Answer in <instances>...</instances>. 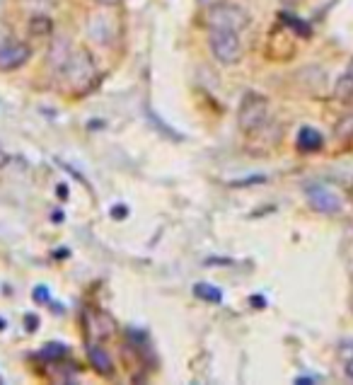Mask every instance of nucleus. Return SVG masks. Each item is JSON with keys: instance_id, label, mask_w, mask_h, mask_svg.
<instances>
[{"instance_id": "18", "label": "nucleus", "mask_w": 353, "mask_h": 385, "mask_svg": "<svg viewBox=\"0 0 353 385\" xmlns=\"http://www.w3.org/2000/svg\"><path fill=\"white\" fill-rule=\"evenodd\" d=\"M34 301H42V303H47V288H44V286L34 288Z\"/></svg>"}, {"instance_id": "4", "label": "nucleus", "mask_w": 353, "mask_h": 385, "mask_svg": "<svg viewBox=\"0 0 353 385\" xmlns=\"http://www.w3.org/2000/svg\"><path fill=\"white\" fill-rule=\"evenodd\" d=\"M208 44H210V51H213V56L223 66H235V64H240V61H242L244 49H242L240 34H237V32L210 30Z\"/></svg>"}, {"instance_id": "16", "label": "nucleus", "mask_w": 353, "mask_h": 385, "mask_svg": "<svg viewBox=\"0 0 353 385\" xmlns=\"http://www.w3.org/2000/svg\"><path fill=\"white\" fill-rule=\"evenodd\" d=\"M10 42H15V32H13V27H10V22L0 20V49H5Z\"/></svg>"}, {"instance_id": "23", "label": "nucleus", "mask_w": 353, "mask_h": 385, "mask_svg": "<svg viewBox=\"0 0 353 385\" xmlns=\"http://www.w3.org/2000/svg\"><path fill=\"white\" fill-rule=\"evenodd\" d=\"M283 3H286V5H298L300 0H283Z\"/></svg>"}, {"instance_id": "5", "label": "nucleus", "mask_w": 353, "mask_h": 385, "mask_svg": "<svg viewBox=\"0 0 353 385\" xmlns=\"http://www.w3.org/2000/svg\"><path fill=\"white\" fill-rule=\"evenodd\" d=\"M116 22H119L116 17L109 13H92L88 20V37L107 47L116 37Z\"/></svg>"}, {"instance_id": "12", "label": "nucleus", "mask_w": 353, "mask_h": 385, "mask_svg": "<svg viewBox=\"0 0 353 385\" xmlns=\"http://www.w3.org/2000/svg\"><path fill=\"white\" fill-rule=\"evenodd\" d=\"M193 293H196L201 301H208V303L223 301V291H220L218 286H210V284H196L193 286Z\"/></svg>"}, {"instance_id": "9", "label": "nucleus", "mask_w": 353, "mask_h": 385, "mask_svg": "<svg viewBox=\"0 0 353 385\" xmlns=\"http://www.w3.org/2000/svg\"><path fill=\"white\" fill-rule=\"evenodd\" d=\"M88 356H90V361H92V366H95L97 373H102V376H112V373H114L112 356L107 354L104 349L100 347V344H90V347H88Z\"/></svg>"}, {"instance_id": "2", "label": "nucleus", "mask_w": 353, "mask_h": 385, "mask_svg": "<svg viewBox=\"0 0 353 385\" xmlns=\"http://www.w3.org/2000/svg\"><path fill=\"white\" fill-rule=\"evenodd\" d=\"M252 22V17L244 8L235 3H215L208 8V27L210 30H230V32H244Z\"/></svg>"}, {"instance_id": "15", "label": "nucleus", "mask_w": 353, "mask_h": 385, "mask_svg": "<svg viewBox=\"0 0 353 385\" xmlns=\"http://www.w3.org/2000/svg\"><path fill=\"white\" fill-rule=\"evenodd\" d=\"M339 359L344 364L346 373L353 378V342H341L339 344Z\"/></svg>"}, {"instance_id": "3", "label": "nucleus", "mask_w": 353, "mask_h": 385, "mask_svg": "<svg viewBox=\"0 0 353 385\" xmlns=\"http://www.w3.org/2000/svg\"><path fill=\"white\" fill-rule=\"evenodd\" d=\"M269 122V100L259 93H247L237 109V124L244 134H252Z\"/></svg>"}, {"instance_id": "14", "label": "nucleus", "mask_w": 353, "mask_h": 385, "mask_svg": "<svg viewBox=\"0 0 353 385\" xmlns=\"http://www.w3.org/2000/svg\"><path fill=\"white\" fill-rule=\"evenodd\" d=\"M334 136L341 138V141H351L353 138V112L339 119L337 126H334Z\"/></svg>"}, {"instance_id": "1", "label": "nucleus", "mask_w": 353, "mask_h": 385, "mask_svg": "<svg viewBox=\"0 0 353 385\" xmlns=\"http://www.w3.org/2000/svg\"><path fill=\"white\" fill-rule=\"evenodd\" d=\"M61 76L66 78L71 93H88L97 83V66H95L92 54H90L88 49H76Z\"/></svg>"}, {"instance_id": "7", "label": "nucleus", "mask_w": 353, "mask_h": 385, "mask_svg": "<svg viewBox=\"0 0 353 385\" xmlns=\"http://www.w3.org/2000/svg\"><path fill=\"white\" fill-rule=\"evenodd\" d=\"M32 56V49L30 44L25 42H10L5 49H0V71L3 73H10V71H17L30 61Z\"/></svg>"}, {"instance_id": "17", "label": "nucleus", "mask_w": 353, "mask_h": 385, "mask_svg": "<svg viewBox=\"0 0 353 385\" xmlns=\"http://www.w3.org/2000/svg\"><path fill=\"white\" fill-rule=\"evenodd\" d=\"M283 20H286V25L288 27H293L295 32H300L303 34V37H307V34H310V27H305L303 25V20H298V17H293V15H281Z\"/></svg>"}, {"instance_id": "20", "label": "nucleus", "mask_w": 353, "mask_h": 385, "mask_svg": "<svg viewBox=\"0 0 353 385\" xmlns=\"http://www.w3.org/2000/svg\"><path fill=\"white\" fill-rule=\"evenodd\" d=\"M37 325H39V320L34 318V315H27V330H34Z\"/></svg>"}, {"instance_id": "11", "label": "nucleus", "mask_w": 353, "mask_h": 385, "mask_svg": "<svg viewBox=\"0 0 353 385\" xmlns=\"http://www.w3.org/2000/svg\"><path fill=\"white\" fill-rule=\"evenodd\" d=\"M51 32H54V22H51L47 15H34L30 20V34H32V37L47 39V37H51Z\"/></svg>"}, {"instance_id": "6", "label": "nucleus", "mask_w": 353, "mask_h": 385, "mask_svg": "<svg viewBox=\"0 0 353 385\" xmlns=\"http://www.w3.org/2000/svg\"><path fill=\"white\" fill-rule=\"evenodd\" d=\"M307 201L315 211L320 213H339L341 211V199L337 191H332L329 186L315 184L307 189Z\"/></svg>"}, {"instance_id": "22", "label": "nucleus", "mask_w": 353, "mask_h": 385, "mask_svg": "<svg viewBox=\"0 0 353 385\" xmlns=\"http://www.w3.org/2000/svg\"><path fill=\"white\" fill-rule=\"evenodd\" d=\"M203 5H215V3H220V0H201Z\"/></svg>"}, {"instance_id": "21", "label": "nucleus", "mask_w": 353, "mask_h": 385, "mask_svg": "<svg viewBox=\"0 0 353 385\" xmlns=\"http://www.w3.org/2000/svg\"><path fill=\"white\" fill-rule=\"evenodd\" d=\"M346 76H349V78H351V81H353V59H351V64H349V68H346Z\"/></svg>"}, {"instance_id": "19", "label": "nucleus", "mask_w": 353, "mask_h": 385, "mask_svg": "<svg viewBox=\"0 0 353 385\" xmlns=\"http://www.w3.org/2000/svg\"><path fill=\"white\" fill-rule=\"evenodd\" d=\"M97 3H100L102 8H116V5L121 3V0H97Z\"/></svg>"}, {"instance_id": "13", "label": "nucleus", "mask_w": 353, "mask_h": 385, "mask_svg": "<svg viewBox=\"0 0 353 385\" xmlns=\"http://www.w3.org/2000/svg\"><path fill=\"white\" fill-rule=\"evenodd\" d=\"M334 97H337L339 102H351L353 100V81L349 76H341L337 85H334Z\"/></svg>"}, {"instance_id": "10", "label": "nucleus", "mask_w": 353, "mask_h": 385, "mask_svg": "<svg viewBox=\"0 0 353 385\" xmlns=\"http://www.w3.org/2000/svg\"><path fill=\"white\" fill-rule=\"evenodd\" d=\"M322 134L320 131H315V129H303V131L298 134V148L300 150H307V153H312V150H320L322 148Z\"/></svg>"}, {"instance_id": "8", "label": "nucleus", "mask_w": 353, "mask_h": 385, "mask_svg": "<svg viewBox=\"0 0 353 385\" xmlns=\"http://www.w3.org/2000/svg\"><path fill=\"white\" fill-rule=\"evenodd\" d=\"M71 54H73V47H71V42H68V37H54L51 39L49 54H47L49 68L56 73H64V68L68 66V61H71Z\"/></svg>"}]
</instances>
